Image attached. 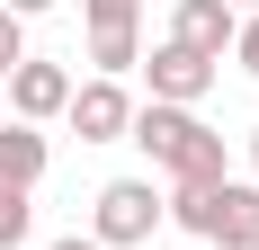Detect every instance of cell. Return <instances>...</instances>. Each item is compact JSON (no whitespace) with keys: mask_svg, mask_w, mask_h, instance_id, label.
Instances as JSON below:
<instances>
[{"mask_svg":"<svg viewBox=\"0 0 259 250\" xmlns=\"http://www.w3.org/2000/svg\"><path fill=\"white\" fill-rule=\"evenodd\" d=\"M125 143L152 152V170H170V188H214V179H233L224 170V134H214L197 107H134Z\"/></svg>","mask_w":259,"mask_h":250,"instance_id":"obj_1","label":"cell"},{"mask_svg":"<svg viewBox=\"0 0 259 250\" xmlns=\"http://www.w3.org/2000/svg\"><path fill=\"white\" fill-rule=\"evenodd\" d=\"M161 215H170L179 232H197V241H214V250H259V188H250V179L170 188V197H161Z\"/></svg>","mask_w":259,"mask_h":250,"instance_id":"obj_2","label":"cell"},{"mask_svg":"<svg viewBox=\"0 0 259 250\" xmlns=\"http://www.w3.org/2000/svg\"><path fill=\"white\" fill-rule=\"evenodd\" d=\"M161 224H170V215H161V188H152V179H107L99 205H90V241H99V250H143Z\"/></svg>","mask_w":259,"mask_h":250,"instance_id":"obj_3","label":"cell"},{"mask_svg":"<svg viewBox=\"0 0 259 250\" xmlns=\"http://www.w3.org/2000/svg\"><path fill=\"white\" fill-rule=\"evenodd\" d=\"M72 134L80 143H125V125H134V99L116 90V80H72Z\"/></svg>","mask_w":259,"mask_h":250,"instance_id":"obj_4","label":"cell"},{"mask_svg":"<svg viewBox=\"0 0 259 250\" xmlns=\"http://www.w3.org/2000/svg\"><path fill=\"white\" fill-rule=\"evenodd\" d=\"M233 36H241V18L224 9V0H179V9H170V45H188L197 63H224Z\"/></svg>","mask_w":259,"mask_h":250,"instance_id":"obj_5","label":"cell"},{"mask_svg":"<svg viewBox=\"0 0 259 250\" xmlns=\"http://www.w3.org/2000/svg\"><path fill=\"white\" fill-rule=\"evenodd\" d=\"M63 107H72V72L27 54L18 72H9V116H18V125H45V116H63Z\"/></svg>","mask_w":259,"mask_h":250,"instance_id":"obj_6","label":"cell"},{"mask_svg":"<svg viewBox=\"0 0 259 250\" xmlns=\"http://www.w3.org/2000/svg\"><path fill=\"white\" fill-rule=\"evenodd\" d=\"M143 72H152V107H197V99L214 90V72H224V63H197L188 45H152V63H143Z\"/></svg>","mask_w":259,"mask_h":250,"instance_id":"obj_7","label":"cell"},{"mask_svg":"<svg viewBox=\"0 0 259 250\" xmlns=\"http://www.w3.org/2000/svg\"><path fill=\"white\" fill-rule=\"evenodd\" d=\"M36 179H45V134H36V125H0V188H36Z\"/></svg>","mask_w":259,"mask_h":250,"instance_id":"obj_8","label":"cell"},{"mask_svg":"<svg viewBox=\"0 0 259 250\" xmlns=\"http://www.w3.org/2000/svg\"><path fill=\"white\" fill-rule=\"evenodd\" d=\"M90 63H99V80L134 72V63H143V36H90Z\"/></svg>","mask_w":259,"mask_h":250,"instance_id":"obj_9","label":"cell"},{"mask_svg":"<svg viewBox=\"0 0 259 250\" xmlns=\"http://www.w3.org/2000/svg\"><path fill=\"white\" fill-rule=\"evenodd\" d=\"M90 9V36H134V18H143V0H80Z\"/></svg>","mask_w":259,"mask_h":250,"instance_id":"obj_10","label":"cell"},{"mask_svg":"<svg viewBox=\"0 0 259 250\" xmlns=\"http://www.w3.org/2000/svg\"><path fill=\"white\" fill-rule=\"evenodd\" d=\"M27 232H36V205H27V188H0V250H18Z\"/></svg>","mask_w":259,"mask_h":250,"instance_id":"obj_11","label":"cell"},{"mask_svg":"<svg viewBox=\"0 0 259 250\" xmlns=\"http://www.w3.org/2000/svg\"><path fill=\"white\" fill-rule=\"evenodd\" d=\"M18 63H27V27H18V18H9V9H0V80L18 72Z\"/></svg>","mask_w":259,"mask_h":250,"instance_id":"obj_12","label":"cell"},{"mask_svg":"<svg viewBox=\"0 0 259 250\" xmlns=\"http://www.w3.org/2000/svg\"><path fill=\"white\" fill-rule=\"evenodd\" d=\"M233 63L259 80V18H241V36H233Z\"/></svg>","mask_w":259,"mask_h":250,"instance_id":"obj_13","label":"cell"},{"mask_svg":"<svg viewBox=\"0 0 259 250\" xmlns=\"http://www.w3.org/2000/svg\"><path fill=\"white\" fill-rule=\"evenodd\" d=\"M0 9H9V18L27 27V18H45V9H63V0H0Z\"/></svg>","mask_w":259,"mask_h":250,"instance_id":"obj_14","label":"cell"},{"mask_svg":"<svg viewBox=\"0 0 259 250\" xmlns=\"http://www.w3.org/2000/svg\"><path fill=\"white\" fill-rule=\"evenodd\" d=\"M45 250H99V241H90V232H63V241H45Z\"/></svg>","mask_w":259,"mask_h":250,"instance_id":"obj_15","label":"cell"},{"mask_svg":"<svg viewBox=\"0 0 259 250\" xmlns=\"http://www.w3.org/2000/svg\"><path fill=\"white\" fill-rule=\"evenodd\" d=\"M224 9H233V18H259V0H224Z\"/></svg>","mask_w":259,"mask_h":250,"instance_id":"obj_16","label":"cell"},{"mask_svg":"<svg viewBox=\"0 0 259 250\" xmlns=\"http://www.w3.org/2000/svg\"><path fill=\"white\" fill-rule=\"evenodd\" d=\"M250 170H259V125H250ZM250 188H259V179H250Z\"/></svg>","mask_w":259,"mask_h":250,"instance_id":"obj_17","label":"cell"}]
</instances>
